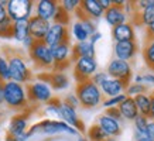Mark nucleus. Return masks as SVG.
I'll use <instances>...</instances> for the list:
<instances>
[{"label":"nucleus","instance_id":"16","mask_svg":"<svg viewBox=\"0 0 154 141\" xmlns=\"http://www.w3.org/2000/svg\"><path fill=\"white\" fill-rule=\"evenodd\" d=\"M51 50H52V56H54V61H55L57 69H60V68H62L64 65L68 64V59L72 55V48H71L69 42H64V44H60V45H55Z\"/></svg>","mask_w":154,"mask_h":141},{"label":"nucleus","instance_id":"24","mask_svg":"<svg viewBox=\"0 0 154 141\" xmlns=\"http://www.w3.org/2000/svg\"><path fill=\"white\" fill-rule=\"evenodd\" d=\"M81 56H88V58H95V45L91 41L76 42L72 47V58H81Z\"/></svg>","mask_w":154,"mask_h":141},{"label":"nucleus","instance_id":"40","mask_svg":"<svg viewBox=\"0 0 154 141\" xmlns=\"http://www.w3.org/2000/svg\"><path fill=\"white\" fill-rule=\"evenodd\" d=\"M134 3V7L137 11H141V10H146L149 7H153L154 6V0H139V2H133Z\"/></svg>","mask_w":154,"mask_h":141},{"label":"nucleus","instance_id":"6","mask_svg":"<svg viewBox=\"0 0 154 141\" xmlns=\"http://www.w3.org/2000/svg\"><path fill=\"white\" fill-rule=\"evenodd\" d=\"M74 76L78 83L91 80L92 76L96 74L98 69V62L95 58H88V56H81L74 59Z\"/></svg>","mask_w":154,"mask_h":141},{"label":"nucleus","instance_id":"23","mask_svg":"<svg viewBox=\"0 0 154 141\" xmlns=\"http://www.w3.org/2000/svg\"><path fill=\"white\" fill-rule=\"evenodd\" d=\"M45 79H47V83L51 85L55 90H64L69 86L68 76L64 72H61V70H55V72L50 74L48 76H45Z\"/></svg>","mask_w":154,"mask_h":141},{"label":"nucleus","instance_id":"45","mask_svg":"<svg viewBox=\"0 0 154 141\" xmlns=\"http://www.w3.org/2000/svg\"><path fill=\"white\" fill-rule=\"evenodd\" d=\"M147 137L150 138V141H154V122L150 120L149 122V126H147Z\"/></svg>","mask_w":154,"mask_h":141},{"label":"nucleus","instance_id":"58","mask_svg":"<svg viewBox=\"0 0 154 141\" xmlns=\"http://www.w3.org/2000/svg\"><path fill=\"white\" fill-rule=\"evenodd\" d=\"M0 126H2V123H0Z\"/></svg>","mask_w":154,"mask_h":141},{"label":"nucleus","instance_id":"9","mask_svg":"<svg viewBox=\"0 0 154 141\" xmlns=\"http://www.w3.org/2000/svg\"><path fill=\"white\" fill-rule=\"evenodd\" d=\"M27 93L28 100L31 102H42V103H48L52 99L51 88L47 82L37 80L34 83H30L27 86Z\"/></svg>","mask_w":154,"mask_h":141},{"label":"nucleus","instance_id":"15","mask_svg":"<svg viewBox=\"0 0 154 141\" xmlns=\"http://www.w3.org/2000/svg\"><path fill=\"white\" fill-rule=\"evenodd\" d=\"M103 17L106 20V23L110 26V27H117L120 24H125L127 23V16L126 11L123 7H119V6H115L113 4L110 9H107L103 14Z\"/></svg>","mask_w":154,"mask_h":141},{"label":"nucleus","instance_id":"29","mask_svg":"<svg viewBox=\"0 0 154 141\" xmlns=\"http://www.w3.org/2000/svg\"><path fill=\"white\" fill-rule=\"evenodd\" d=\"M88 137H89V140L91 141H106L107 138H109V136L103 131L98 124H94V126L89 127Z\"/></svg>","mask_w":154,"mask_h":141},{"label":"nucleus","instance_id":"48","mask_svg":"<svg viewBox=\"0 0 154 141\" xmlns=\"http://www.w3.org/2000/svg\"><path fill=\"white\" fill-rule=\"evenodd\" d=\"M99 3H100V6H102V9L106 11L107 9H110L113 6V0H99Z\"/></svg>","mask_w":154,"mask_h":141},{"label":"nucleus","instance_id":"17","mask_svg":"<svg viewBox=\"0 0 154 141\" xmlns=\"http://www.w3.org/2000/svg\"><path fill=\"white\" fill-rule=\"evenodd\" d=\"M98 126L100 127L109 137H115V138H116V137L122 133L120 122H117L115 118L109 117L106 114H102V116L98 117Z\"/></svg>","mask_w":154,"mask_h":141},{"label":"nucleus","instance_id":"7","mask_svg":"<svg viewBox=\"0 0 154 141\" xmlns=\"http://www.w3.org/2000/svg\"><path fill=\"white\" fill-rule=\"evenodd\" d=\"M9 65H10V76L11 80L17 83H26L31 78V72L28 69L27 64L23 56L11 55L9 56Z\"/></svg>","mask_w":154,"mask_h":141},{"label":"nucleus","instance_id":"22","mask_svg":"<svg viewBox=\"0 0 154 141\" xmlns=\"http://www.w3.org/2000/svg\"><path fill=\"white\" fill-rule=\"evenodd\" d=\"M119 110L122 113V117L125 120H130V122H134L136 117L140 114L139 113V109L136 106V102H134V98H129L127 96L126 100L119 106Z\"/></svg>","mask_w":154,"mask_h":141},{"label":"nucleus","instance_id":"46","mask_svg":"<svg viewBox=\"0 0 154 141\" xmlns=\"http://www.w3.org/2000/svg\"><path fill=\"white\" fill-rule=\"evenodd\" d=\"M134 141H150V138L147 137L146 133H140L134 130Z\"/></svg>","mask_w":154,"mask_h":141},{"label":"nucleus","instance_id":"13","mask_svg":"<svg viewBox=\"0 0 154 141\" xmlns=\"http://www.w3.org/2000/svg\"><path fill=\"white\" fill-rule=\"evenodd\" d=\"M115 56L117 59L129 62L137 54V44L136 41H122L115 44Z\"/></svg>","mask_w":154,"mask_h":141},{"label":"nucleus","instance_id":"14","mask_svg":"<svg viewBox=\"0 0 154 141\" xmlns=\"http://www.w3.org/2000/svg\"><path fill=\"white\" fill-rule=\"evenodd\" d=\"M60 4L55 0H38L35 10H37V17L45 20V21H51L54 20L57 14Z\"/></svg>","mask_w":154,"mask_h":141},{"label":"nucleus","instance_id":"11","mask_svg":"<svg viewBox=\"0 0 154 141\" xmlns=\"http://www.w3.org/2000/svg\"><path fill=\"white\" fill-rule=\"evenodd\" d=\"M60 118L62 122H65L66 124H69L71 127L76 128L78 131H85V124L79 120L78 117V113H76V109H74L72 106H69L68 103L62 102L60 107Z\"/></svg>","mask_w":154,"mask_h":141},{"label":"nucleus","instance_id":"30","mask_svg":"<svg viewBox=\"0 0 154 141\" xmlns=\"http://www.w3.org/2000/svg\"><path fill=\"white\" fill-rule=\"evenodd\" d=\"M147 92V86L143 83H130L126 88V94L129 98H136L139 94H143Z\"/></svg>","mask_w":154,"mask_h":141},{"label":"nucleus","instance_id":"39","mask_svg":"<svg viewBox=\"0 0 154 141\" xmlns=\"http://www.w3.org/2000/svg\"><path fill=\"white\" fill-rule=\"evenodd\" d=\"M109 78H110V76L107 75V72H96V74L92 76V79H91V80H92L95 85H98L99 88H100V86H102V85L105 83Z\"/></svg>","mask_w":154,"mask_h":141},{"label":"nucleus","instance_id":"10","mask_svg":"<svg viewBox=\"0 0 154 141\" xmlns=\"http://www.w3.org/2000/svg\"><path fill=\"white\" fill-rule=\"evenodd\" d=\"M44 42L51 48L60 45V44H64V42H69V34H68L66 26L60 23H52Z\"/></svg>","mask_w":154,"mask_h":141},{"label":"nucleus","instance_id":"26","mask_svg":"<svg viewBox=\"0 0 154 141\" xmlns=\"http://www.w3.org/2000/svg\"><path fill=\"white\" fill-rule=\"evenodd\" d=\"M134 102H136L137 109H139V113H140L141 116L150 117V109H151V98H150V94H147V93L139 94V96L134 98Z\"/></svg>","mask_w":154,"mask_h":141},{"label":"nucleus","instance_id":"25","mask_svg":"<svg viewBox=\"0 0 154 141\" xmlns=\"http://www.w3.org/2000/svg\"><path fill=\"white\" fill-rule=\"evenodd\" d=\"M28 35H30L28 20H23V21H16V23H13V38L14 40L23 42Z\"/></svg>","mask_w":154,"mask_h":141},{"label":"nucleus","instance_id":"51","mask_svg":"<svg viewBox=\"0 0 154 141\" xmlns=\"http://www.w3.org/2000/svg\"><path fill=\"white\" fill-rule=\"evenodd\" d=\"M147 28V35H149L150 40H154V23H151L149 26V27H146Z\"/></svg>","mask_w":154,"mask_h":141},{"label":"nucleus","instance_id":"47","mask_svg":"<svg viewBox=\"0 0 154 141\" xmlns=\"http://www.w3.org/2000/svg\"><path fill=\"white\" fill-rule=\"evenodd\" d=\"M34 42H35V40H34V38L31 37V35H28V37L23 41V45H24L26 48H27V50H30V48H31V47L34 45Z\"/></svg>","mask_w":154,"mask_h":141},{"label":"nucleus","instance_id":"21","mask_svg":"<svg viewBox=\"0 0 154 141\" xmlns=\"http://www.w3.org/2000/svg\"><path fill=\"white\" fill-rule=\"evenodd\" d=\"M27 120H28V117L26 114H17V116H14L10 120L7 134H10V136H13V137H19L21 134H24V133H27L28 131Z\"/></svg>","mask_w":154,"mask_h":141},{"label":"nucleus","instance_id":"42","mask_svg":"<svg viewBox=\"0 0 154 141\" xmlns=\"http://www.w3.org/2000/svg\"><path fill=\"white\" fill-rule=\"evenodd\" d=\"M6 4H7V2H5V0L2 2V0H0V23H3V21H6V20L9 19Z\"/></svg>","mask_w":154,"mask_h":141},{"label":"nucleus","instance_id":"3","mask_svg":"<svg viewBox=\"0 0 154 141\" xmlns=\"http://www.w3.org/2000/svg\"><path fill=\"white\" fill-rule=\"evenodd\" d=\"M35 133H42V134H47V136H52V134H61V133H66V134H72L76 136L78 130L71 127L69 124H66L62 120H42V122L34 124L31 128H28V137L34 136Z\"/></svg>","mask_w":154,"mask_h":141},{"label":"nucleus","instance_id":"32","mask_svg":"<svg viewBox=\"0 0 154 141\" xmlns=\"http://www.w3.org/2000/svg\"><path fill=\"white\" fill-rule=\"evenodd\" d=\"M127 94H119V96H115V98H107L103 100V107L105 109H112V107H119L125 100H126Z\"/></svg>","mask_w":154,"mask_h":141},{"label":"nucleus","instance_id":"31","mask_svg":"<svg viewBox=\"0 0 154 141\" xmlns=\"http://www.w3.org/2000/svg\"><path fill=\"white\" fill-rule=\"evenodd\" d=\"M0 80H2V82H9V80H11L9 59H6L5 56H2V55H0Z\"/></svg>","mask_w":154,"mask_h":141},{"label":"nucleus","instance_id":"38","mask_svg":"<svg viewBox=\"0 0 154 141\" xmlns=\"http://www.w3.org/2000/svg\"><path fill=\"white\" fill-rule=\"evenodd\" d=\"M81 23H82V26L85 27V30H86V33L89 34V37L91 35H94L98 30H96V24L94 23V20H91V19H84V20H81Z\"/></svg>","mask_w":154,"mask_h":141},{"label":"nucleus","instance_id":"43","mask_svg":"<svg viewBox=\"0 0 154 141\" xmlns=\"http://www.w3.org/2000/svg\"><path fill=\"white\" fill-rule=\"evenodd\" d=\"M64 102H65V103H68L69 106H72L74 109H76L78 106H81L79 100H78V98H76V94H68Z\"/></svg>","mask_w":154,"mask_h":141},{"label":"nucleus","instance_id":"2","mask_svg":"<svg viewBox=\"0 0 154 141\" xmlns=\"http://www.w3.org/2000/svg\"><path fill=\"white\" fill-rule=\"evenodd\" d=\"M5 92V103L11 109H24L28 103L27 88H24L21 83H17L14 80L5 82L3 86Z\"/></svg>","mask_w":154,"mask_h":141},{"label":"nucleus","instance_id":"5","mask_svg":"<svg viewBox=\"0 0 154 141\" xmlns=\"http://www.w3.org/2000/svg\"><path fill=\"white\" fill-rule=\"evenodd\" d=\"M28 54H30V58L33 59L34 64L41 66V68H51L55 65L51 47H48L44 41L34 42V45L28 50Z\"/></svg>","mask_w":154,"mask_h":141},{"label":"nucleus","instance_id":"53","mask_svg":"<svg viewBox=\"0 0 154 141\" xmlns=\"http://www.w3.org/2000/svg\"><path fill=\"white\" fill-rule=\"evenodd\" d=\"M27 138H28L27 133H24V134H21V136H19V137H16V140L17 141H27Z\"/></svg>","mask_w":154,"mask_h":141},{"label":"nucleus","instance_id":"57","mask_svg":"<svg viewBox=\"0 0 154 141\" xmlns=\"http://www.w3.org/2000/svg\"><path fill=\"white\" fill-rule=\"evenodd\" d=\"M78 141H88V140H86L85 137H79V138H78Z\"/></svg>","mask_w":154,"mask_h":141},{"label":"nucleus","instance_id":"56","mask_svg":"<svg viewBox=\"0 0 154 141\" xmlns=\"http://www.w3.org/2000/svg\"><path fill=\"white\" fill-rule=\"evenodd\" d=\"M106 141H116V138H115V137H109Z\"/></svg>","mask_w":154,"mask_h":141},{"label":"nucleus","instance_id":"28","mask_svg":"<svg viewBox=\"0 0 154 141\" xmlns=\"http://www.w3.org/2000/svg\"><path fill=\"white\" fill-rule=\"evenodd\" d=\"M72 35L78 42H84V41H89V34L86 33L85 27L82 26L79 20L76 23L72 24Z\"/></svg>","mask_w":154,"mask_h":141},{"label":"nucleus","instance_id":"35","mask_svg":"<svg viewBox=\"0 0 154 141\" xmlns=\"http://www.w3.org/2000/svg\"><path fill=\"white\" fill-rule=\"evenodd\" d=\"M149 122H150L149 117L139 114V116L136 117V120L133 122V123H134V130H136V131H140V133H147V126H149Z\"/></svg>","mask_w":154,"mask_h":141},{"label":"nucleus","instance_id":"52","mask_svg":"<svg viewBox=\"0 0 154 141\" xmlns=\"http://www.w3.org/2000/svg\"><path fill=\"white\" fill-rule=\"evenodd\" d=\"M3 86H5V82L0 80V104L5 102V92H3Z\"/></svg>","mask_w":154,"mask_h":141},{"label":"nucleus","instance_id":"12","mask_svg":"<svg viewBox=\"0 0 154 141\" xmlns=\"http://www.w3.org/2000/svg\"><path fill=\"white\" fill-rule=\"evenodd\" d=\"M51 23L45 21V20L40 19L37 16H33L28 20V30H30V35L35 40V41H44L47 37L48 31H50Z\"/></svg>","mask_w":154,"mask_h":141},{"label":"nucleus","instance_id":"55","mask_svg":"<svg viewBox=\"0 0 154 141\" xmlns=\"http://www.w3.org/2000/svg\"><path fill=\"white\" fill-rule=\"evenodd\" d=\"M5 141H17V140H16V137L10 136V134H6V137H5Z\"/></svg>","mask_w":154,"mask_h":141},{"label":"nucleus","instance_id":"1","mask_svg":"<svg viewBox=\"0 0 154 141\" xmlns=\"http://www.w3.org/2000/svg\"><path fill=\"white\" fill-rule=\"evenodd\" d=\"M75 94L79 100L82 107L85 109H94L103 103V93L98 85H95L92 80H86L82 83L76 85Z\"/></svg>","mask_w":154,"mask_h":141},{"label":"nucleus","instance_id":"4","mask_svg":"<svg viewBox=\"0 0 154 141\" xmlns=\"http://www.w3.org/2000/svg\"><path fill=\"white\" fill-rule=\"evenodd\" d=\"M34 2L31 0H7V14L9 19L16 23V21H23V20H30L33 16Z\"/></svg>","mask_w":154,"mask_h":141},{"label":"nucleus","instance_id":"54","mask_svg":"<svg viewBox=\"0 0 154 141\" xmlns=\"http://www.w3.org/2000/svg\"><path fill=\"white\" fill-rule=\"evenodd\" d=\"M134 83H143V75H136L134 76Z\"/></svg>","mask_w":154,"mask_h":141},{"label":"nucleus","instance_id":"44","mask_svg":"<svg viewBox=\"0 0 154 141\" xmlns=\"http://www.w3.org/2000/svg\"><path fill=\"white\" fill-rule=\"evenodd\" d=\"M143 85L146 86H154V74L153 72H149L143 75Z\"/></svg>","mask_w":154,"mask_h":141},{"label":"nucleus","instance_id":"41","mask_svg":"<svg viewBox=\"0 0 154 141\" xmlns=\"http://www.w3.org/2000/svg\"><path fill=\"white\" fill-rule=\"evenodd\" d=\"M106 116H109V117L115 118V120H117V122H120L122 118V113L120 110H119V107H112V109H106V113H105Z\"/></svg>","mask_w":154,"mask_h":141},{"label":"nucleus","instance_id":"50","mask_svg":"<svg viewBox=\"0 0 154 141\" xmlns=\"http://www.w3.org/2000/svg\"><path fill=\"white\" fill-rule=\"evenodd\" d=\"M150 98H151V109H150V120H153L154 122V92L150 94Z\"/></svg>","mask_w":154,"mask_h":141},{"label":"nucleus","instance_id":"49","mask_svg":"<svg viewBox=\"0 0 154 141\" xmlns=\"http://www.w3.org/2000/svg\"><path fill=\"white\" fill-rule=\"evenodd\" d=\"M100 38H102V34L99 33V31H96L94 35H91V37H89V41H91V42H92V44L95 45V44H96V42H98Z\"/></svg>","mask_w":154,"mask_h":141},{"label":"nucleus","instance_id":"8","mask_svg":"<svg viewBox=\"0 0 154 141\" xmlns=\"http://www.w3.org/2000/svg\"><path fill=\"white\" fill-rule=\"evenodd\" d=\"M107 75L113 78V79H119L125 83H129V80L131 78V66L129 62L113 58L112 61L107 64L106 68Z\"/></svg>","mask_w":154,"mask_h":141},{"label":"nucleus","instance_id":"20","mask_svg":"<svg viewBox=\"0 0 154 141\" xmlns=\"http://www.w3.org/2000/svg\"><path fill=\"white\" fill-rule=\"evenodd\" d=\"M81 10L91 20L100 19L105 14V10L102 9L99 0H81Z\"/></svg>","mask_w":154,"mask_h":141},{"label":"nucleus","instance_id":"34","mask_svg":"<svg viewBox=\"0 0 154 141\" xmlns=\"http://www.w3.org/2000/svg\"><path fill=\"white\" fill-rule=\"evenodd\" d=\"M0 37L2 38L13 37V21L10 19H7L3 23H0Z\"/></svg>","mask_w":154,"mask_h":141},{"label":"nucleus","instance_id":"33","mask_svg":"<svg viewBox=\"0 0 154 141\" xmlns=\"http://www.w3.org/2000/svg\"><path fill=\"white\" fill-rule=\"evenodd\" d=\"M61 103L58 99H54L52 98L50 102L47 103V107H45V113L50 114V116H54V117H60V107H61Z\"/></svg>","mask_w":154,"mask_h":141},{"label":"nucleus","instance_id":"18","mask_svg":"<svg viewBox=\"0 0 154 141\" xmlns=\"http://www.w3.org/2000/svg\"><path fill=\"white\" fill-rule=\"evenodd\" d=\"M127 83L122 82L119 79H113V78H109V79L105 82V83L100 86V90L102 93L107 98H115V96H119V94H123V92H126Z\"/></svg>","mask_w":154,"mask_h":141},{"label":"nucleus","instance_id":"37","mask_svg":"<svg viewBox=\"0 0 154 141\" xmlns=\"http://www.w3.org/2000/svg\"><path fill=\"white\" fill-rule=\"evenodd\" d=\"M54 23H60V24H64V26H66L69 23V13H66L65 10L61 7V4L58 7V10H57V14L54 17Z\"/></svg>","mask_w":154,"mask_h":141},{"label":"nucleus","instance_id":"19","mask_svg":"<svg viewBox=\"0 0 154 141\" xmlns=\"http://www.w3.org/2000/svg\"><path fill=\"white\" fill-rule=\"evenodd\" d=\"M112 37L116 42L122 41H134L136 34H134V28L131 23H125L120 24L117 27L112 28Z\"/></svg>","mask_w":154,"mask_h":141},{"label":"nucleus","instance_id":"27","mask_svg":"<svg viewBox=\"0 0 154 141\" xmlns=\"http://www.w3.org/2000/svg\"><path fill=\"white\" fill-rule=\"evenodd\" d=\"M143 58H144L146 65L154 70V40H150V38L147 40L143 48Z\"/></svg>","mask_w":154,"mask_h":141},{"label":"nucleus","instance_id":"36","mask_svg":"<svg viewBox=\"0 0 154 141\" xmlns=\"http://www.w3.org/2000/svg\"><path fill=\"white\" fill-rule=\"evenodd\" d=\"M60 4L66 13H75L81 7V0H62Z\"/></svg>","mask_w":154,"mask_h":141}]
</instances>
